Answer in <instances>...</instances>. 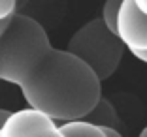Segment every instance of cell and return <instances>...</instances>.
Returning a JSON list of instances; mask_svg holds the SVG:
<instances>
[{"mask_svg": "<svg viewBox=\"0 0 147 137\" xmlns=\"http://www.w3.org/2000/svg\"><path fill=\"white\" fill-rule=\"evenodd\" d=\"M85 122L92 126H98L102 130H115V132H121V118L117 115L115 107L111 105L109 100H106L104 96L96 102V105L89 111V115L85 116Z\"/></svg>", "mask_w": 147, "mask_h": 137, "instance_id": "cell-5", "label": "cell"}, {"mask_svg": "<svg viewBox=\"0 0 147 137\" xmlns=\"http://www.w3.org/2000/svg\"><path fill=\"white\" fill-rule=\"evenodd\" d=\"M106 132V135L108 137H123V133L121 132H115V130H104Z\"/></svg>", "mask_w": 147, "mask_h": 137, "instance_id": "cell-11", "label": "cell"}, {"mask_svg": "<svg viewBox=\"0 0 147 137\" xmlns=\"http://www.w3.org/2000/svg\"><path fill=\"white\" fill-rule=\"evenodd\" d=\"M9 21H11V19H9ZM9 21H2V23H0V38H2V34H4V30L8 28Z\"/></svg>", "mask_w": 147, "mask_h": 137, "instance_id": "cell-13", "label": "cell"}, {"mask_svg": "<svg viewBox=\"0 0 147 137\" xmlns=\"http://www.w3.org/2000/svg\"><path fill=\"white\" fill-rule=\"evenodd\" d=\"M49 128H57V124L49 116H45L36 109L25 107L13 113L9 111L8 118L0 126V137H26L32 132Z\"/></svg>", "mask_w": 147, "mask_h": 137, "instance_id": "cell-4", "label": "cell"}, {"mask_svg": "<svg viewBox=\"0 0 147 137\" xmlns=\"http://www.w3.org/2000/svg\"><path fill=\"white\" fill-rule=\"evenodd\" d=\"M66 51L81 60L100 83L111 77L125 55L123 43L106 28L100 17L85 23L81 28L76 30L68 39Z\"/></svg>", "mask_w": 147, "mask_h": 137, "instance_id": "cell-2", "label": "cell"}, {"mask_svg": "<svg viewBox=\"0 0 147 137\" xmlns=\"http://www.w3.org/2000/svg\"><path fill=\"white\" fill-rule=\"evenodd\" d=\"M26 137H64L59 128H49V130H38V132H32L28 133Z\"/></svg>", "mask_w": 147, "mask_h": 137, "instance_id": "cell-9", "label": "cell"}, {"mask_svg": "<svg viewBox=\"0 0 147 137\" xmlns=\"http://www.w3.org/2000/svg\"><path fill=\"white\" fill-rule=\"evenodd\" d=\"M138 137H147V126L142 130V132H140V135H138Z\"/></svg>", "mask_w": 147, "mask_h": 137, "instance_id": "cell-14", "label": "cell"}, {"mask_svg": "<svg viewBox=\"0 0 147 137\" xmlns=\"http://www.w3.org/2000/svg\"><path fill=\"white\" fill-rule=\"evenodd\" d=\"M57 128L64 137H108L102 128L92 126L85 120H74V122L59 124Z\"/></svg>", "mask_w": 147, "mask_h": 137, "instance_id": "cell-6", "label": "cell"}, {"mask_svg": "<svg viewBox=\"0 0 147 137\" xmlns=\"http://www.w3.org/2000/svg\"><path fill=\"white\" fill-rule=\"evenodd\" d=\"M8 115H9L8 109H0V126H2V122H4L6 118H8Z\"/></svg>", "mask_w": 147, "mask_h": 137, "instance_id": "cell-12", "label": "cell"}, {"mask_svg": "<svg viewBox=\"0 0 147 137\" xmlns=\"http://www.w3.org/2000/svg\"><path fill=\"white\" fill-rule=\"evenodd\" d=\"M132 55H134L136 58L140 60V62H143V64H147V49H145V51H138V53H132Z\"/></svg>", "mask_w": 147, "mask_h": 137, "instance_id": "cell-10", "label": "cell"}, {"mask_svg": "<svg viewBox=\"0 0 147 137\" xmlns=\"http://www.w3.org/2000/svg\"><path fill=\"white\" fill-rule=\"evenodd\" d=\"M119 6H121V0H108L102 8V15H100V21L104 23V26L115 34V23H117V13H119Z\"/></svg>", "mask_w": 147, "mask_h": 137, "instance_id": "cell-7", "label": "cell"}, {"mask_svg": "<svg viewBox=\"0 0 147 137\" xmlns=\"http://www.w3.org/2000/svg\"><path fill=\"white\" fill-rule=\"evenodd\" d=\"M17 13V2L15 0H0V23L9 21Z\"/></svg>", "mask_w": 147, "mask_h": 137, "instance_id": "cell-8", "label": "cell"}, {"mask_svg": "<svg viewBox=\"0 0 147 137\" xmlns=\"http://www.w3.org/2000/svg\"><path fill=\"white\" fill-rule=\"evenodd\" d=\"M17 86L26 105L49 116L55 124L85 118L102 98L98 77L66 49L55 47L23 75Z\"/></svg>", "mask_w": 147, "mask_h": 137, "instance_id": "cell-1", "label": "cell"}, {"mask_svg": "<svg viewBox=\"0 0 147 137\" xmlns=\"http://www.w3.org/2000/svg\"><path fill=\"white\" fill-rule=\"evenodd\" d=\"M115 36L130 53L147 49V13L138 9L136 0H121L115 23Z\"/></svg>", "mask_w": 147, "mask_h": 137, "instance_id": "cell-3", "label": "cell"}]
</instances>
